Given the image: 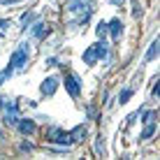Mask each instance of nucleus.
I'll use <instances>...</instances> for the list:
<instances>
[{"label":"nucleus","instance_id":"f257e3e1","mask_svg":"<svg viewBox=\"0 0 160 160\" xmlns=\"http://www.w3.org/2000/svg\"><path fill=\"white\" fill-rule=\"evenodd\" d=\"M91 2L88 0H72V2L68 5V14H79V19L74 21L77 26H84L88 19H91Z\"/></svg>","mask_w":160,"mask_h":160},{"label":"nucleus","instance_id":"f03ea898","mask_svg":"<svg viewBox=\"0 0 160 160\" xmlns=\"http://www.w3.org/2000/svg\"><path fill=\"white\" fill-rule=\"evenodd\" d=\"M44 137H47V142H51V144L70 146V137H68V132L60 128V125H49V128L44 130Z\"/></svg>","mask_w":160,"mask_h":160},{"label":"nucleus","instance_id":"7ed1b4c3","mask_svg":"<svg viewBox=\"0 0 160 160\" xmlns=\"http://www.w3.org/2000/svg\"><path fill=\"white\" fill-rule=\"evenodd\" d=\"M28 63V44H19L16 47V51L12 53V58H9V68L12 70H19V68H23V65Z\"/></svg>","mask_w":160,"mask_h":160},{"label":"nucleus","instance_id":"20e7f679","mask_svg":"<svg viewBox=\"0 0 160 160\" xmlns=\"http://www.w3.org/2000/svg\"><path fill=\"white\" fill-rule=\"evenodd\" d=\"M5 118H2V123L5 125H16V121H19V104L16 102H9V100H5Z\"/></svg>","mask_w":160,"mask_h":160},{"label":"nucleus","instance_id":"39448f33","mask_svg":"<svg viewBox=\"0 0 160 160\" xmlns=\"http://www.w3.org/2000/svg\"><path fill=\"white\" fill-rule=\"evenodd\" d=\"M65 91H68L72 98L81 95V84H79V77H77V74H72V72L65 74Z\"/></svg>","mask_w":160,"mask_h":160},{"label":"nucleus","instance_id":"423d86ee","mask_svg":"<svg viewBox=\"0 0 160 160\" xmlns=\"http://www.w3.org/2000/svg\"><path fill=\"white\" fill-rule=\"evenodd\" d=\"M68 137H70V146H72V144H81V142L88 137V125L86 123H79L77 128H72L68 132Z\"/></svg>","mask_w":160,"mask_h":160},{"label":"nucleus","instance_id":"0eeeda50","mask_svg":"<svg viewBox=\"0 0 160 160\" xmlns=\"http://www.w3.org/2000/svg\"><path fill=\"white\" fill-rule=\"evenodd\" d=\"M58 84H60V79H58V77H47V79L42 81V86H40V93H42L44 98H51L53 93H56Z\"/></svg>","mask_w":160,"mask_h":160},{"label":"nucleus","instance_id":"6e6552de","mask_svg":"<svg viewBox=\"0 0 160 160\" xmlns=\"http://www.w3.org/2000/svg\"><path fill=\"white\" fill-rule=\"evenodd\" d=\"M16 128H19V132L23 137H30V135H35V130H37V123L32 118H19L16 121Z\"/></svg>","mask_w":160,"mask_h":160},{"label":"nucleus","instance_id":"1a4fd4ad","mask_svg":"<svg viewBox=\"0 0 160 160\" xmlns=\"http://www.w3.org/2000/svg\"><path fill=\"white\" fill-rule=\"evenodd\" d=\"M107 32L114 37V40H118L121 32H123V21H121V19H112V21L107 23Z\"/></svg>","mask_w":160,"mask_h":160},{"label":"nucleus","instance_id":"9d476101","mask_svg":"<svg viewBox=\"0 0 160 160\" xmlns=\"http://www.w3.org/2000/svg\"><path fill=\"white\" fill-rule=\"evenodd\" d=\"M30 32H32V37H37V40H44V37L49 35V26L47 23H42V21H37V23H32V28H30Z\"/></svg>","mask_w":160,"mask_h":160},{"label":"nucleus","instance_id":"9b49d317","mask_svg":"<svg viewBox=\"0 0 160 160\" xmlns=\"http://www.w3.org/2000/svg\"><path fill=\"white\" fill-rule=\"evenodd\" d=\"M93 53H95V58L98 60H107V56H109V49H107V42H95L93 44Z\"/></svg>","mask_w":160,"mask_h":160},{"label":"nucleus","instance_id":"f8f14e48","mask_svg":"<svg viewBox=\"0 0 160 160\" xmlns=\"http://www.w3.org/2000/svg\"><path fill=\"white\" fill-rule=\"evenodd\" d=\"M37 21V14L35 12H26L23 16H21V30H26V28H30L32 23Z\"/></svg>","mask_w":160,"mask_h":160},{"label":"nucleus","instance_id":"ddd939ff","mask_svg":"<svg viewBox=\"0 0 160 160\" xmlns=\"http://www.w3.org/2000/svg\"><path fill=\"white\" fill-rule=\"evenodd\" d=\"M146 128L142 130V135H139V139H151L153 135H156V130H158V125H156V121H151V123H144Z\"/></svg>","mask_w":160,"mask_h":160},{"label":"nucleus","instance_id":"4468645a","mask_svg":"<svg viewBox=\"0 0 160 160\" xmlns=\"http://www.w3.org/2000/svg\"><path fill=\"white\" fill-rule=\"evenodd\" d=\"M158 47H160V42H158V40H153L151 44H148V51H146V56H144L146 63H151V60L158 56Z\"/></svg>","mask_w":160,"mask_h":160},{"label":"nucleus","instance_id":"2eb2a0df","mask_svg":"<svg viewBox=\"0 0 160 160\" xmlns=\"http://www.w3.org/2000/svg\"><path fill=\"white\" fill-rule=\"evenodd\" d=\"M84 63H86V65H95V63H98L95 53H93V47H88L86 51H84Z\"/></svg>","mask_w":160,"mask_h":160},{"label":"nucleus","instance_id":"dca6fc26","mask_svg":"<svg viewBox=\"0 0 160 160\" xmlns=\"http://www.w3.org/2000/svg\"><path fill=\"white\" fill-rule=\"evenodd\" d=\"M130 7H132V16H135V19H139V16H142V12H144L142 2H139V0H130Z\"/></svg>","mask_w":160,"mask_h":160},{"label":"nucleus","instance_id":"f3484780","mask_svg":"<svg viewBox=\"0 0 160 160\" xmlns=\"http://www.w3.org/2000/svg\"><path fill=\"white\" fill-rule=\"evenodd\" d=\"M132 93H135L132 88H123V91L118 93V104H125V102H128L130 98H132Z\"/></svg>","mask_w":160,"mask_h":160},{"label":"nucleus","instance_id":"a211bd4d","mask_svg":"<svg viewBox=\"0 0 160 160\" xmlns=\"http://www.w3.org/2000/svg\"><path fill=\"white\" fill-rule=\"evenodd\" d=\"M158 118V112L156 109H148V112L142 114V123H151V121H156Z\"/></svg>","mask_w":160,"mask_h":160},{"label":"nucleus","instance_id":"6ab92c4d","mask_svg":"<svg viewBox=\"0 0 160 160\" xmlns=\"http://www.w3.org/2000/svg\"><path fill=\"white\" fill-rule=\"evenodd\" d=\"M95 32H98V37L104 40V35H107V21H100V23L95 26Z\"/></svg>","mask_w":160,"mask_h":160},{"label":"nucleus","instance_id":"aec40b11","mask_svg":"<svg viewBox=\"0 0 160 160\" xmlns=\"http://www.w3.org/2000/svg\"><path fill=\"white\" fill-rule=\"evenodd\" d=\"M95 153H98V156H104V139H102V137H98V139H95Z\"/></svg>","mask_w":160,"mask_h":160},{"label":"nucleus","instance_id":"412c9836","mask_svg":"<svg viewBox=\"0 0 160 160\" xmlns=\"http://www.w3.org/2000/svg\"><path fill=\"white\" fill-rule=\"evenodd\" d=\"M19 151H21V153H30V151H35V146H32L30 142H21V144H19Z\"/></svg>","mask_w":160,"mask_h":160},{"label":"nucleus","instance_id":"4be33fe9","mask_svg":"<svg viewBox=\"0 0 160 160\" xmlns=\"http://www.w3.org/2000/svg\"><path fill=\"white\" fill-rule=\"evenodd\" d=\"M151 98H153V100H158V98H160V84H158V81H156V84H153V91H151Z\"/></svg>","mask_w":160,"mask_h":160},{"label":"nucleus","instance_id":"5701e85b","mask_svg":"<svg viewBox=\"0 0 160 160\" xmlns=\"http://www.w3.org/2000/svg\"><path fill=\"white\" fill-rule=\"evenodd\" d=\"M47 65H49V68H56L58 60H56V58H47Z\"/></svg>","mask_w":160,"mask_h":160},{"label":"nucleus","instance_id":"b1692460","mask_svg":"<svg viewBox=\"0 0 160 160\" xmlns=\"http://www.w3.org/2000/svg\"><path fill=\"white\" fill-rule=\"evenodd\" d=\"M14 2H21V0H0V5H14Z\"/></svg>","mask_w":160,"mask_h":160},{"label":"nucleus","instance_id":"393cba45","mask_svg":"<svg viewBox=\"0 0 160 160\" xmlns=\"http://www.w3.org/2000/svg\"><path fill=\"white\" fill-rule=\"evenodd\" d=\"M9 26V19H0V28H7Z\"/></svg>","mask_w":160,"mask_h":160},{"label":"nucleus","instance_id":"a878e982","mask_svg":"<svg viewBox=\"0 0 160 160\" xmlns=\"http://www.w3.org/2000/svg\"><path fill=\"white\" fill-rule=\"evenodd\" d=\"M109 2H112V5H118V7H121V5H123L125 0H109Z\"/></svg>","mask_w":160,"mask_h":160},{"label":"nucleus","instance_id":"bb28decb","mask_svg":"<svg viewBox=\"0 0 160 160\" xmlns=\"http://www.w3.org/2000/svg\"><path fill=\"white\" fill-rule=\"evenodd\" d=\"M2 107H5V100H2V98H0V112H2Z\"/></svg>","mask_w":160,"mask_h":160},{"label":"nucleus","instance_id":"cd10ccee","mask_svg":"<svg viewBox=\"0 0 160 160\" xmlns=\"http://www.w3.org/2000/svg\"><path fill=\"white\" fill-rule=\"evenodd\" d=\"M2 81H5V74H2V72H0V86H2Z\"/></svg>","mask_w":160,"mask_h":160},{"label":"nucleus","instance_id":"c85d7f7f","mask_svg":"<svg viewBox=\"0 0 160 160\" xmlns=\"http://www.w3.org/2000/svg\"><path fill=\"white\" fill-rule=\"evenodd\" d=\"M0 37H2V32H0Z\"/></svg>","mask_w":160,"mask_h":160}]
</instances>
